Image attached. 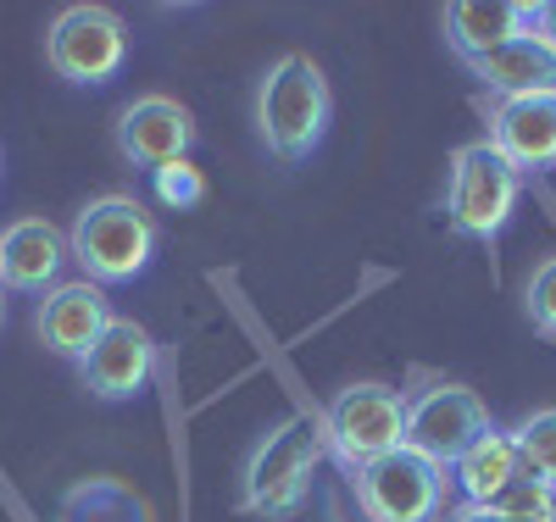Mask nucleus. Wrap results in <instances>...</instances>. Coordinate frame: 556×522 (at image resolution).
<instances>
[{"instance_id": "20e7f679", "label": "nucleus", "mask_w": 556, "mask_h": 522, "mask_svg": "<svg viewBox=\"0 0 556 522\" xmlns=\"http://www.w3.org/2000/svg\"><path fill=\"white\" fill-rule=\"evenodd\" d=\"M345 479L367 522H445L451 511V467L417 456L406 445L345 472Z\"/></svg>"}, {"instance_id": "4468645a", "label": "nucleus", "mask_w": 556, "mask_h": 522, "mask_svg": "<svg viewBox=\"0 0 556 522\" xmlns=\"http://www.w3.org/2000/svg\"><path fill=\"white\" fill-rule=\"evenodd\" d=\"M440 17H445L451 51L473 67L479 56L501 51L506 39L523 34V0H451Z\"/></svg>"}, {"instance_id": "ddd939ff", "label": "nucleus", "mask_w": 556, "mask_h": 522, "mask_svg": "<svg viewBox=\"0 0 556 522\" xmlns=\"http://www.w3.org/2000/svg\"><path fill=\"white\" fill-rule=\"evenodd\" d=\"M67 233L51 217H17L0 228V290H56L67 262Z\"/></svg>"}, {"instance_id": "f8f14e48", "label": "nucleus", "mask_w": 556, "mask_h": 522, "mask_svg": "<svg viewBox=\"0 0 556 522\" xmlns=\"http://www.w3.org/2000/svg\"><path fill=\"white\" fill-rule=\"evenodd\" d=\"M490 145L513 173H551L556 167V89L518 94L490 112Z\"/></svg>"}, {"instance_id": "423d86ee", "label": "nucleus", "mask_w": 556, "mask_h": 522, "mask_svg": "<svg viewBox=\"0 0 556 522\" xmlns=\"http://www.w3.org/2000/svg\"><path fill=\"white\" fill-rule=\"evenodd\" d=\"M490 429L495 422H490L484 395L456 384V378H434L417 395H406V450L429 456L440 467H456Z\"/></svg>"}, {"instance_id": "dca6fc26", "label": "nucleus", "mask_w": 556, "mask_h": 522, "mask_svg": "<svg viewBox=\"0 0 556 522\" xmlns=\"http://www.w3.org/2000/svg\"><path fill=\"white\" fill-rule=\"evenodd\" d=\"M518 479H523L518 445H513V434H501V429H490L468 456L456 461V484H462V500L468 506H495Z\"/></svg>"}, {"instance_id": "9b49d317", "label": "nucleus", "mask_w": 556, "mask_h": 522, "mask_svg": "<svg viewBox=\"0 0 556 522\" xmlns=\"http://www.w3.org/2000/svg\"><path fill=\"white\" fill-rule=\"evenodd\" d=\"M112 328V306H106V290L101 283H56L51 295H39V311H34V334L45 351H56L67 361H84L89 345Z\"/></svg>"}, {"instance_id": "f3484780", "label": "nucleus", "mask_w": 556, "mask_h": 522, "mask_svg": "<svg viewBox=\"0 0 556 522\" xmlns=\"http://www.w3.org/2000/svg\"><path fill=\"white\" fill-rule=\"evenodd\" d=\"M56 522H151V506L117 479H84L67 489Z\"/></svg>"}, {"instance_id": "f03ea898", "label": "nucleus", "mask_w": 556, "mask_h": 522, "mask_svg": "<svg viewBox=\"0 0 556 522\" xmlns=\"http://www.w3.org/2000/svg\"><path fill=\"white\" fill-rule=\"evenodd\" d=\"M317 461H323V440L306 422H278V429H267L240 472V511L267 517V522L295 517L312 495Z\"/></svg>"}, {"instance_id": "9d476101", "label": "nucleus", "mask_w": 556, "mask_h": 522, "mask_svg": "<svg viewBox=\"0 0 556 522\" xmlns=\"http://www.w3.org/2000/svg\"><path fill=\"white\" fill-rule=\"evenodd\" d=\"M190 145H195V117H190V106H178L173 94H139V101L117 117V151L146 173L184 162Z\"/></svg>"}, {"instance_id": "aec40b11", "label": "nucleus", "mask_w": 556, "mask_h": 522, "mask_svg": "<svg viewBox=\"0 0 556 522\" xmlns=\"http://www.w3.org/2000/svg\"><path fill=\"white\" fill-rule=\"evenodd\" d=\"M501 522H556V489L534 484V479H518L495 506H490Z\"/></svg>"}, {"instance_id": "39448f33", "label": "nucleus", "mask_w": 556, "mask_h": 522, "mask_svg": "<svg viewBox=\"0 0 556 522\" xmlns=\"http://www.w3.org/2000/svg\"><path fill=\"white\" fill-rule=\"evenodd\" d=\"M323 456L345 472L379 461L406 445V395L395 384H345L323 411Z\"/></svg>"}, {"instance_id": "a211bd4d", "label": "nucleus", "mask_w": 556, "mask_h": 522, "mask_svg": "<svg viewBox=\"0 0 556 522\" xmlns=\"http://www.w3.org/2000/svg\"><path fill=\"white\" fill-rule=\"evenodd\" d=\"M513 445H518V461H523V479L556 489V406L534 411L523 429L513 434Z\"/></svg>"}, {"instance_id": "1a4fd4ad", "label": "nucleus", "mask_w": 556, "mask_h": 522, "mask_svg": "<svg viewBox=\"0 0 556 522\" xmlns=\"http://www.w3.org/2000/svg\"><path fill=\"white\" fill-rule=\"evenodd\" d=\"M78 378H84V390L96 400H134V395H146V384L156 378V340L139 322L112 317V328L78 361Z\"/></svg>"}, {"instance_id": "7ed1b4c3", "label": "nucleus", "mask_w": 556, "mask_h": 522, "mask_svg": "<svg viewBox=\"0 0 556 522\" xmlns=\"http://www.w3.org/2000/svg\"><path fill=\"white\" fill-rule=\"evenodd\" d=\"M67 251L89 272V283H128L156 256V222L128 195H101L78 212V222L67 233Z\"/></svg>"}, {"instance_id": "5701e85b", "label": "nucleus", "mask_w": 556, "mask_h": 522, "mask_svg": "<svg viewBox=\"0 0 556 522\" xmlns=\"http://www.w3.org/2000/svg\"><path fill=\"white\" fill-rule=\"evenodd\" d=\"M456 522H501V517H495L490 506H462V511H456Z\"/></svg>"}, {"instance_id": "412c9836", "label": "nucleus", "mask_w": 556, "mask_h": 522, "mask_svg": "<svg viewBox=\"0 0 556 522\" xmlns=\"http://www.w3.org/2000/svg\"><path fill=\"white\" fill-rule=\"evenodd\" d=\"M523 311H529V322H534V334L556 340V256H545V262L529 272Z\"/></svg>"}, {"instance_id": "4be33fe9", "label": "nucleus", "mask_w": 556, "mask_h": 522, "mask_svg": "<svg viewBox=\"0 0 556 522\" xmlns=\"http://www.w3.org/2000/svg\"><path fill=\"white\" fill-rule=\"evenodd\" d=\"M523 34L545 39L556 51V0H545V7H523Z\"/></svg>"}, {"instance_id": "6e6552de", "label": "nucleus", "mask_w": 556, "mask_h": 522, "mask_svg": "<svg viewBox=\"0 0 556 522\" xmlns=\"http://www.w3.org/2000/svg\"><path fill=\"white\" fill-rule=\"evenodd\" d=\"M518 206V173L506 167V156L490 145V139H473L451 156V195L445 212L462 233L473 240H495Z\"/></svg>"}, {"instance_id": "f257e3e1", "label": "nucleus", "mask_w": 556, "mask_h": 522, "mask_svg": "<svg viewBox=\"0 0 556 522\" xmlns=\"http://www.w3.org/2000/svg\"><path fill=\"white\" fill-rule=\"evenodd\" d=\"M329 117H334V89L312 56L290 51L256 78L251 123H256V139L278 162L312 156L323 145V133H329Z\"/></svg>"}, {"instance_id": "2eb2a0df", "label": "nucleus", "mask_w": 556, "mask_h": 522, "mask_svg": "<svg viewBox=\"0 0 556 522\" xmlns=\"http://www.w3.org/2000/svg\"><path fill=\"white\" fill-rule=\"evenodd\" d=\"M473 73L501 94V101H518V94H545V89H556V51H551L545 39H534V34H518V39H506L501 51L479 56Z\"/></svg>"}, {"instance_id": "6ab92c4d", "label": "nucleus", "mask_w": 556, "mask_h": 522, "mask_svg": "<svg viewBox=\"0 0 556 522\" xmlns=\"http://www.w3.org/2000/svg\"><path fill=\"white\" fill-rule=\"evenodd\" d=\"M151 195L167 201V206H178V212H190V206L206 201V178H201V167L190 156H184V162H167V167L151 173Z\"/></svg>"}, {"instance_id": "0eeeda50", "label": "nucleus", "mask_w": 556, "mask_h": 522, "mask_svg": "<svg viewBox=\"0 0 556 522\" xmlns=\"http://www.w3.org/2000/svg\"><path fill=\"white\" fill-rule=\"evenodd\" d=\"M45 56H51L56 78L96 89V84L117 78V67L128 62V23L112 7L78 0V7L56 12L51 34H45Z\"/></svg>"}, {"instance_id": "b1692460", "label": "nucleus", "mask_w": 556, "mask_h": 522, "mask_svg": "<svg viewBox=\"0 0 556 522\" xmlns=\"http://www.w3.org/2000/svg\"><path fill=\"white\" fill-rule=\"evenodd\" d=\"M0 328H7V295H0Z\"/></svg>"}]
</instances>
